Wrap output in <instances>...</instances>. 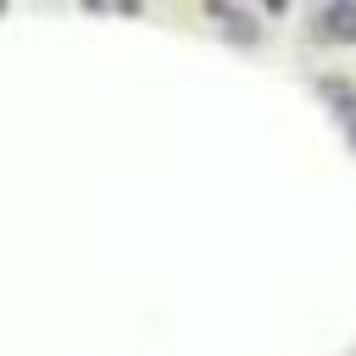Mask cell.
<instances>
[{
  "instance_id": "1",
  "label": "cell",
  "mask_w": 356,
  "mask_h": 356,
  "mask_svg": "<svg viewBox=\"0 0 356 356\" xmlns=\"http://www.w3.org/2000/svg\"><path fill=\"white\" fill-rule=\"evenodd\" d=\"M323 28L339 33V39H356V6H328L323 11Z\"/></svg>"
},
{
  "instance_id": "2",
  "label": "cell",
  "mask_w": 356,
  "mask_h": 356,
  "mask_svg": "<svg viewBox=\"0 0 356 356\" xmlns=\"http://www.w3.org/2000/svg\"><path fill=\"white\" fill-rule=\"evenodd\" d=\"M350 145H356V122H350Z\"/></svg>"
}]
</instances>
